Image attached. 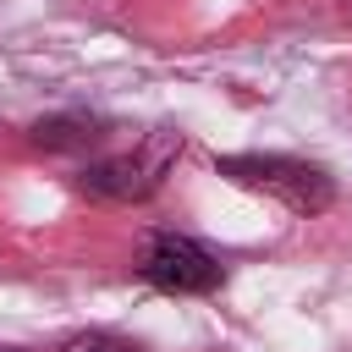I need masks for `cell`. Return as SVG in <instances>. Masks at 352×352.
Wrapping results in <instances>:
<instances>
[{
    "label": "cell",
    "instance_id": "1",
    "mask_svg": "<svg viewBox=\"0 0 352 352\" xmlns=\"http://www.w3.org/2000/svg\"><path fill=\"white\" fill-rule=\"evenodd\" d=\"M220 176H231L236 187H253V192L280 198L292 214H319V209L336 204V182L319 165L286 160V154H226L220 160Z\"/></svg>",
    "mask_w": 352,
    "mask_h": 352
},
{
    "label": "cell",
    "instance_id": "2",
    "mask_svg": "<svg viewBox=\"0 0 352 352\" xmlns=\"http://www.w3.org/2000/svg\"><path fill=\"white\" fill-rule=\"evenodd\" d=\"M182 154V138L176 132H154L138 154H110V160H94L82 176H77V187L88 192V198H99V204H138V198H148L154 187H160V176H165V165Z\"/></svg>",
    "mask_w": 352,
    "mask_h": 352
},
{
    "label": "cell",
    "instance_id": "3",
    "mask_svg": "<svg viewBox=\"0 0 352 352\" xmlns=\"http://www.w3.org/2000/svg\"><path fill=\"white\" fill-rule=\"evenodd\" d=\"M138 275L160 292H176V297H192V292H214L220 286V264L214 253H204L192 236H148L143 258H138Z\"/></svg>",
    "mask_w": 352,
    "mask_h": 352
},
{
    "label": "cell",
    "instance_id": "4",
    "mask_svg": "<svg viewBox=\"0 0 352 352\" xmlns=\"http://www.w3.org/2000/svg\"><path fill=\"white\" fill-rule=\"evenodd\" d=\"M104 126L88 121V116H50V121H33V143L38 148H88L99 143Z\"/></svg>",
    "mask_w": 352,
    "mask_h": 352
},
{
    "label": "cell",
    "instance_id": "5",
    "mask_svg": "<svg viewBox=\"0 0 352 352\" xmlns=\"http://www.w3.org/2000/svg\"><path fill=\"white\" fill-rule=\"evenodd\" d=\"M60 352H138V346L121 341V336H104V330H82V336H72Z\"/></svg>",
    "mask_w": 352,
    "mask_h": 352
},
{
    "label": "cell",
    "instance_id": "6",
    "mask_svg": "<svg viewBox=\"0 0 352 352\" xmlns=\"http://www.w3.org/2000/svg\"><path fill=\"white\" fill-rule=\"evenodd\" d=\"M346 22H352V0H346Z\"/></svg>",
    "mask_w": 352,
    "mask_h": 352
},
{
    "label": "cell",
    "instance_id": "7",
    "mask_svg": "<svg viewBox=\"0 0 352 352\" xmlns=\"http://www.w3.org/2000/svg\"><path fill=\"white\" fill-rule=\"evenodd\" d=\"M6 352H16V346H6Z\"/></svg>",
    "mask_w": 352,
    "mask_h": 352
}]
</instances>
